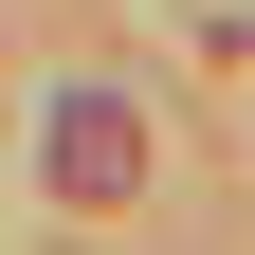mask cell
Here are the masks:
<instances>
[{
    "mask_svg": "<svg viewBox=\"0 0 255 255\" xmlns=\"http://www.w3.org/2000/svg\"><path fill=\"white\" fill-rule=\"evenodd\" d=\"M128 164H146L128 110H110V91H73V110H55V182H73V201H128Z\"/></svg>",
    "mask_w": 255,
    "mask_h": 255,
    "instance_id": "cell-1",
    "label": "cell"
}]
</instances>
